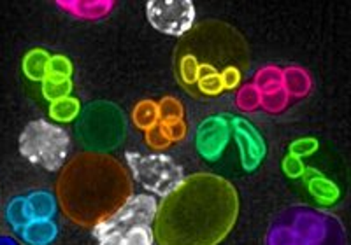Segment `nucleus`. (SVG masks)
I'll return each instance as SVG.
<instances>
[{
	"label": "nucleus",
	"instance_id": "nucleus-32",
	"mask_svg": "<svg viewBox=\"0 0 351 245\" xmlns=\"http://www.w3.org/2000/svg\"><path fill=\"white\" fill-rule=\"evenodd\" d=\"M0 245H18L16 240L11 237H0Z\"/></svg>",
	"mask_w": 351,
	"mask_h": 245
},
{
	"label": "nucleus",
	"instance_id": "nucleus-9",
	"mask_svg": "<svg viewBox=\"0 0 351 245\" xmlns=\"http://www.w3.org/2000/svg\"><path fill=\"white\" fill-rule=\"evenodd\" d=\"M232 139L230 121L223 116H209L202 119L195 131L197 153L206 162H216L221 158Z\"/></svg>",
	"mask_w": 351,
	"mask_h": 245
},
{
	"label": "nucleus",
	"instance_id": "nucleus-19",
	"mask_svg": "<svg viewBox=\"0 0 351 245\" xmlns=\"http://www.w3.org/2000/svg\"><path fill=\"white\" fill-rule=\"evenodd\" d=\"M134 122H136L141 130L146 131H148L149 128L155 127V125H158V105L153 102H148V100L141 102L139 105L134 109Z\"/></svg>",
	"mask_w": 351,
	"mask_h": 245
},
{
	"label": "nucleus",
	"instance_id": "nucleus-23",
	"mask_svg": "<svg viewBox=\"0 0 351 245\" xmlns=\"http://www.w3.org/2000/svg\"><path fill=\"white\" fill-rule=\"evenodd\" d=\"M260 100H262V95H260V91L253 84H246V86H243L237 91V107L243 109V111L256 109L260 105Z\"/></svg>",
	"mask_w": 351,
	"mask_h": 245
},
{
	"label": "nucleus",
	"instance_id": "nucleus-11",
	"mask_svg": "<svg viewBox=\"0 0 351 245\" xmlns=\"http://www.w3.org/2000/svg\"><path fill=\"white\" fill-rule=\"evenodd\" d=\"M21 240L28 245H49L58 235V226L51 221H32L20 231Z\"/></svg>",
	"mask_w": 351,
	"mask_h": 245
},
{
	"label": "nucleus",
	"instance_id": "nucleus-31",
	"mask_svg": "<svg viewBox=\"0 0 351 245\" xmlns=\"http://www.w3.org/2000/svg\"><path fill=\"white\" fill-rule=\"evenodd\" d=\"M283 168L288 175H291V177L299 175L300 170H302V166H300L299 159H297L295 156H288V158L283 162Z\"/></svg>",
	"mask_w": 351,
	"mask_h": 245
},
{
	"label": "nucleus",
	"instance_id": "nucleus-14",
	"mask_svg": "<svg viewBox=\"0 0 351 245\" xmlns=\"http://www.w3.org/2000/svg\"><path fill=\"white\" fill-rule=\"evenodd\" d=\"M51 56L43 49H34L23 60L25 74L32 81H44L48 75V62Z\"/></svg>",
	"mask_w": 351,
	"mask_h": 245
},
{
	"label": "nucleus",
	"instance_id": "nucleus-26",
	"mask_svg": "<svg viewBox=\"0 0 351 245\" xmlns=\"http://www.w3.org/2000/svg\"><path fill=\"white\" fill-rule=\"evenodd\" d=\"M121 245H153V233L149 226L137 228L121 240Z\"/></svg>",
	"mask_w": 351,
	"mask_h": 245
},
{
	"label": "nucleus",
	"instance_id": "nucleus-25",
	"mask_svg": "<svg viewBox=\"0 0 351 245\" xmlns=\"http://www.w3.org/2000/svg\"><path fill=\"white\" fill-rule=\"evenodd\" d=\"M180 75L184 84H193L199 81V62L192 55L180 60Z\"/></svg>",
	"mask_w": 351,
	"mask_h": 245
},
{
	"label": "nucleus",
	"instance_id": "nucleus-5",
	"mask_svg": "<svg viewBox=\"0 0 351 245\" xmlns=\"http://www.w3.org/2000/svg\"><path fill=\"white\" fill-rule=\"evenodd\" d=\"M158 205L152 194L130 196L112 216L93 226V235L100 245H121L130 231L149 226L156 218Z\"/></svg>",
	"mask_w": 351,
	"mask_h": 245
},
{
	"label": "nucleus",
	"instance_id": "nucleus-2",
	"mask_svg": "<svg viewBox=\"0 0 351 245\" xmlns=\"http://www.w3.org/2000/svg\"><path fill=\"white\" fill-rule=\"evenodd\" d=\"M58 198L71 219L97 226L130 198V182L114 159L83 155L72 159L58 181Z\"/></svg>",
	"mask_w": 351,
	"mask_h": 245
},
{
	"label": "nucleus",
	"instance_id": "nucleus-16",
	"mask_svg": "<svg viewBox=\"0 0 351 245\" xmlns=\"http://www.w3.org/2000/svg\"><path fill=\"white\" fill-rule=\"evenodd\" d=\"M58 4L84 20H97L111 9L112 2H58Z\"/></svg>",
	"mask_w": 351,
	"mask_h": 245
},
{
	"label": "nucleus",
	"instance_id": "nucleus-3",
	"mask_svg": "<svg viewBox=\"0 0 351 245\" xmlns=\"http://www.w3.org/2000/svg\"><path fill=\"white\" fill-rule=\"evenodd\" d=\"M267 245H344V231L330 214L291 207L272 224Z\"/></svg>",
	"mask_w": 351,
	"mask_h": 245
},
{
	"label": "nucleus",
	"instance_id": "nucleus-4",
	"mask_svg": "<svg viewBox=\"0 0 351 245\" xmlns=\"http://www.w3.org/2000/svg\"><path fill=\"white\" fill-rule=\"evenodd\" d=\"M20 153L34 165L43 166L44 170L56 172L67 162L71 139L69 133L58 125L36 119L28 122L20 135Z\"/></svg>",
	"mask_w": 351,
	"mask_h": 245
},
{
	"label": "nucleus",
	"instance_id": "nucleus-21",
	"mask_svg": "<svg viewBox=\"0 0 351 245\" xmlns=\"http://www.w3.org/2000/svg\"><path fill=\"white\" fill-rule=\"evenodd\" d=\"M288 100H290V95H288V91L283 86L280 90L271 91V93H263L260 105L269 112H280L288 105Z\"/></svg>",
	"mask_w": 351,
	"mask_h": 245
},
{
	"label": "nucleus",
	"instance_id": "nucleus-1",
	"mask_svg": "<svg viewBox=\"0 0 351 245\" xmlns=\"http://www.w3.org/2000/svg\"><path fill=\"white\" fill-rule=\"evenodd\" d=\"M237 193L216 175H193L164 200L156 212L160 245H216L237 218Z\"/></svg>",
	"mask_w": 351,
	"mask_h": 245
},
{
	"label": "nucleus",
	"instance_id": "nucleus-17",
	"mask_svg": "<svg viewBox=\"0 0 351 245\" xmlns=\"http://www.w3.org/2000/svg\"><path fill=\"white\" fill-rule=\"evenodd\" d=\"M253 86L260 91V95L263 93H271L274 90L283 88V70L278 67H265L256 74L255 83Z\"/></svg>",
	"mask_w": 351,
	"mask_h": 245
},
{
	"label": "nucleus",
	"instance_id": "nucleus-29",
	"mask_svg": "<svg viewBox=\"0 0 351 245\" xmlns=\"http://www.w3.org/2000/svg\"><path fill=\"white\" fill-rule=\"evenodd\" d=\"M162 127H164L165 135H167L171 142H176V140H183L184 135H186V127H184L183 119L162 122Z\"/></svg>",
	"mask_w": 351,
	"mask_h": 245
},
{
	"label": "nucleus",
	"instance_id": "nucleus-8",
	"mask_svg": "<svg viewBox=\"0 0 351 245\" xmlns=\"http://www.w3.org/2000/svg\"><path fill=\"white\" fill-rule=\"evenodd\" d=\"M146 16L158 32L181 37L193 27L195 8L190 0H149L146 4Z\"/></svg>",
	"mask_w": 351,
	"mask_h": 245
},
{
	"label": "nucleus",
	"instance_id": "nucleus-30",
	"mask_svg": "<svg viewBox=\"0 0 351 245\" xmlns=\"http://www.w3.org/2000/svg\"><path fill=\"white\" fill-rule=\"evenodd\" d=\"M219 75H221V83H223L225 90H234L241 83L243 74H241L239 67H228L219 72Z\"/></svg>",
	"mask_w": 351,
	"mask_h": 245
},
{
	"label": "nucleus",
	"instance_id": "nucleus-18",
	"mask_svg": "<svg viewBox=\"0 0 351 245\" xmlns=\"http://www.w3.org/2000/svg\"><path fill=\"white\" fill-rule=\"evenodd\" d=\"M49 116H51V119L60 122L72 121V119H76L80 116V102L76 99H72V96H65V99L51 102Z\"/></svg>",
	"mask_w": 351,
	"mask_h": 245
},
{
	"label": "nucleus",
	"instance_id": "nucleus-20",
	"mask_svg": "<svg viewBox=\"0 0 351 245\" xmlns=\"http://www.w3.org/2000/svg\"><path fill=\"white\" fill-rule=\"evenodd\" d=\"M72 83L71 79H55V77H46L43 81V93L49 102L65 99L71 95Z\"/></svg>",
	"mask_w": 351,
	"mask_h": 245
},
{
	"label": "nucleus",
	"instance_id": "nucleus-12",
	"mask_svg": "<svg viewBox=\"0 0 351 245\" xmlns=\"http://www.w3.org/2000/svg\"><path fill=\"white\" fill-rule=\"evenodd\" d=\"M27 198L30 218L36 221H51L56 214V198L49 191H34Z\"/></svg>",
	"mask_w": 351,
	"mask_h": 245
},
{
	"label": "nucleus",
	"instance_id": "nucleus-10",
	"mask_svg": "<svg viewBox=\"0 0 351 245\" xmlns=\"http://www.w3.org/2000/svg\"><path fill=\"white\" fill-rule=\"evenodd\" d=\"M230 127L237 149H239L243 168L246 172L256 170L267 153V146H265L262 133L252 121H247L246 118H241V116L230 119Z\"/></svg>",
	"mask_w": 351,
	"mask_h": 245
},
{
	"label": "nucleus",
	"instance_id": "nucleus-22",
	"mask_svg": "<svg viewBox=\"0 0 351 245\" xmlns=\"http://www.w3.org/2000/svg\"><path fill=\"white\" fill-rule=\"evenodd\" d=\"M158 105V118L160 122H169V121H178V119H183V107L176 99H164Z\"/></svg>",
	"mask_w": 351,
	"mask_h": 245
},
{
	"label": "nucleus",
	"instance_id": "nucleus-28",
	"mask_svg": "<svg viewBox=\"0 0 351 245\" xmlns=\"http://www.w3.org/2000/svg\"><path fill=\"white\" fill-rule=\"evenodd\" d=\"M146 140H148L149 146L155 147V149H162V147H167L169 144H171L169 137L165 135L162 122H158V125H155V127L149 128V130L146 131Z\"/></svg>",
	"mask_w": 351,
	"mask_h": 245
},
{
	"label": "nucleus",
	"instance_id": "nucleus-13",
	"mask_svg": "<svg viewBox=\"0 0 351 245\" xmlns=\"http://www.w3.org/2000/svg\"><path fill=\"white\" fill-rule=\"evenodd\" d=\"M283 86L290 96H304L311 90V77L299 67L287 68L283 70Z\"/></svg>",
	"mask_w": 351,
	"mask_h": 245
},
{
	"label": "nucleus",
	"instance_id": "nucleus-7",
	"mask_svg": "<svg viewBox=\"0 0 351 245\" xmlns=\"http://www.w3.org/2000/svg\"><path fill=\"white\" fill-rule=\"evenodd\" d=\"M125 158L136 181L158 196L167 198L184 182L183 168L171 156L160 155V153L139 155V153L127 151Z\"/></svg>",
	"mask_w": 351,
	"mask_h": 245
},
{
	"label": "nucleus",
	"instance_id": "nucleus-15",
	"mask_svg": "<svg viewBox=\"0 0 351 245\" xmlns=\"http://www.w3.org/2000/svg\"><path fill=\"white\" fill-rule=\"evenodd\" d=\"M5 221L9 222V226H11L14 231H21L28 222L32 221L27 207V198H12L11 202L8 203V207H5Z\"/></svg>",
	"mask_w": 351,
	"mask_h": 245
},
{
	"label": "nucleus",
	"instance_id": "nucleus-6",
	"mask_svg": "<svg viewBox=\"0 0 351 245\" xmlns=\"http://www.w3.org/2000/svg\"><path fill=\"white\" fill-rule=\"evenodd\" d=\"M77 137L93 151L114 149L125 135V121L114 105L106 102L92 103L84 109L77 122Z\"/></svg>",
	"mask_w": 351,
	"mask_h": 245
},
{
	"label": "nucleus",
	"instance_id": "nucleus-24",
	"mask_svg": "<svg viewBox=\"0 0 351 245\" xmlns=\"http://www.w3.org/2000/svg\"><path fill=\"white\" fill-rule=\"evenodd\" d=\"M72 64L69 58L62 55H55L48 62V75L46 77H55V79H71Z\"/></svg>",
	"mask_w": 351,
	"mask_h": 245
},
{
	"label": "nucleus",
	"instance_id": "nucleus-27",
	"mask_svg": "<svg viewBox=\"0 0 351 245\" xmlns=\"http://www.w3.org/2000/svg\"><path fill=\"white\" fill-rule=\"evenodd\" d=\"M199 88L202 93L206 95H218L219 91H223V83H221V75L219 74H209V75H204L200 77L199 81Z\"/></svg>",
	"mask_w": 351,
	"mask_h": 245
}]
</instances>
